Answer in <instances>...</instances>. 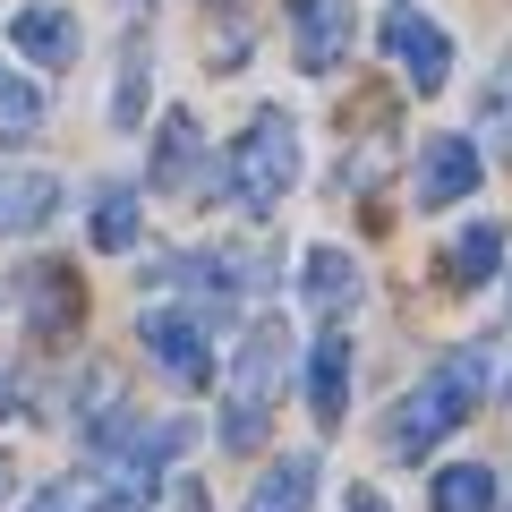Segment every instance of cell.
<instances>
[{
	"instance_id": "cell-1",
	"label": "cell",
	"mask_w": 512,
	"mask_h": 512,
	"mask_svg": "<svg viewBox=\"0 0 512 512\" xmlns=\"http://www.w3.org/2000/svg\"><path fill=\"white\" fill-rule=\"evenodd\" d=\"M495 384H504V342L478 333V342H461L444 367H427V376L402 393V410H393V427H384V453L393 461H427L470 410L495 402Z\"/></svg>"
},
{
	"instance_id": "cell-2",
	"label": "cell",
	"mask_w": 512,
	"mask_h": 512,
	"mask_svg": "<svg viewBox=\"0 0 512 512\" xmlns=\"http://www.w3.org/2000/svg\"><path fill=\"white\" fill-rule=\"evenodd\" d=\"M291 188H299V120L282 103H265L248 128H239L231 171H222V197H231L239 214H274Z\"/></svg>"
},
{
	"instance_id": "cell-3",
	"label": "cell",
	"mask_w": 512,
	"mask_h": 512,
	"mask_svg": "<svg viewBox=\"0 0 512 512\" xmlns=\"http://www.w3.org/2000/svg\"><path fill=\"white\" fill-rule=\"evenodd\" d=\"M282 325H256L231 359V384H222V444L231 453H256L265 444V419H274V384H282Z\"/></svg>"
},
{
	"instance_id": "cell-4",
	"label": "cell",
	"mask_w": 512,
	"mask_h": 512,
	"mask_svg": "<svg viewBox=\"0 0 512 512\" xmlns=\"http://www.w3.org/2000/svg\"><path fill=\"white\" fill-rule=\"evenodd\" d=\"M137 342H146V359L163 367L171 384H188V393H205V384L222 376L214 325H205L197 308H146V316H137Z\"/></svg>"
},
{
	"instance_id": "cell-5",
	"label": "cell",
	"mask_w": 512,
	"mask_h": 512,
	"mask_svg": "<svg viewBox=\"0 0 512 512\" xmlns=\"http://www.w3.org/2000/svg\"><path fill=\"white\" fill-rule=\"evenodd\" d=\"M376 43H384V60L410 77V94H444V77H453V35H444L427 9L393 0V9H384V26H376Z\"/></svg>"
},
{
	"instance_id": "cell-6",
	"label": "cell",
	"mask_w": 512,
	"mask_h": 512,
	"mask_svg": "<svg viewBox=\"0 0 512 512\" xmlns=\"http://www.w3.org/2000/svg\"><path fill=\"white\" fill-rule=\"evenodd\" d=\"M478 180H487V146L478 137H427V154H419V205L427 214H444V205H461V197H478Z\"/></svg>"
},
{
	"instance_id": "cell-7",
	"label": "cell",
	"mask_w": 512,
	"mask_h": 512,
	"mask_svg": "<svg viewBox=\"0 0 512 512\" xmlns=\"http://www.w3.org/2000/svg\"><path fill=\"white\" fill-rule=\"evenodd\" d=\"M291 52L308 77H333L350 60V0H291Z\"/></svg>"
},
{
	"instance_id": "cell-8",
	"label": "cell",
	"mask_w": 512,
	"mask_h": 512,
	"mask_svg": "<svg viewBox=\"0 0 512 512\" xmlns=\"http://www.w3.org/2000/svg\"><path fill=\"white\" fill-rule=\"evenodd\" d=\"M205 171H214V154H205L197 111H171V120L154 128V171H146V188H163V197H188Z\"/></svg>"
},
{
	"instance_id": "cell-9",
	"label": "cell",
	"mask_w": 512,
	"mask_h": 512,
	"mask_svg": "<svg viewBox=\"0 0 512 512\" xmlns=\"http://www.w3.org/2000/svg\"><path fill=\"white\" fill-rule=\"evenodd\" d=\"M9 35H18V52L35 60V69H69V60L86 52V26H77L60 0H26L18 18H9Z\"/></svg>"
},
{
	"instance_id": "cell-10",
	"label": "cell",
	"mask_w": 512,
	"mask_h": 512,
	"mask_svg": "<svg viewBox=\"0 0 512 512\" xmlns=\"http://www.w3.org/2000/svg\"><path fill=\"white\" fill-rule=\"evenodd\" d=\"M18 299H26V325H35V342H52V333L77 325V274L69 265H18Z\"/></svg>"
},
{
	"instance_id": "cell-11",
	"label": "cell",
	"mask_w": 512,
	"mask_h": 512,
	"mask_svg": "<svg viewBox=\"0 0 512 512\" xmlns=\"http://www.w3.org/2000/svg\"><path fill=\"white\" fill-rule=\"evenodd\" d=\"M308 419L325 427V436L350 419V333L308 342Z\"/></svg>"
},
{
	"instance_id": "cell-12",
	"label": "cell",
	"mask_w": 512,
	"mask_h": 512,
	"mask_svg": "<svg viewBox=\"0 0 512 512\" xmlns=\"http://www.w3.org/2000/svg\"><path fill=\"white\" fill-rule=\"evenodd\" d=\"M359 256L350 248H308L299 256V299H308L316 316H342V308H359Z\"/></svg>"
},
{
	"instance_id": "cell-13",
	"label": "cell",
	"mask_w": 512,
	"mask_h": 512,
	"mask_svg": "<svg viewBox=\"0 0 512 512\" xmlns=\"http://www.w3.org/2000/svg\"><path fill=\"white\" fill-rule=\"evenodd\" d=\"M52 214H60V180H52V171H35V163L0 171V239H26V231H43Z\"/></svg>"
},
{
	"instance_id": "cell-14",
	"label": "cell",
	"mask_w": 512,
	"mask_h": 512,
	"mask_svg": "<svg viewBox=\"0 0 512 512\" xmlns=\"http://www.w3.org/2000/svg\"><path fill=\"white\" fill-rule=\"evenodd\" d=\"M137 231H146V197L128 180H103L94 188V214H86V239L103 256H120V248H137Z\"/></svg>"
},
{
	"instance_id": "cell-15",
	"label": "cell",
	"mask_w": 512,
	"mask_h": 512,
	"mask_svg": "<svg viewBox=\"0 0 512 512\" xmlns=\"http://www.w3.org/2000/svg\"><path fill=\"white\" fill-rule=\"evenodd\" d=\"M248 512H316V453H282L248 487Z\"/></svg>"
},
{
	"instance_id": "cell-16",
	"label": "cell",
	"mask_w": 512,
	"mask_h": 512,
	"mask_svg": "<svg viewBox=\"0 0 512 512\" xmlns=\"http://www.w3.org/2000/svg\"><path fill=\"white\" fill-rule=\"evenodd\" d=\"M504 274V222H470V231L444 248V282H461V291H478V282Z\"/></svg>"
},
{
	"instance_id": "cell-17",
	"label": "cell",
	"mask_w": 512,
	"mask_h": 512,
	"mask_svg": "<svg viewBox=\"0 0 512 512\" xmlns=\"http://www.w3.org/2000/svg\"><path fill=\"white\" fill-rule=\"evenodd\" d=\"M43 86L26 69H9V60H0V146H35V128H43Z\"/></svg>"
},
{
	"instance_id": "cell-18",
	"label": "cell",
	"mask_w": 512,
	"mask_h": 512,
	"mask_svg": "<svg viewBox=\"0 0 512 512\" xmlns=\"http://www.w3.org/2000/svg\"><path fill=\"white\" fill-rule=\"evenodd\" d=\"M427 504L436 512H495V470L487 461H444L427 478Z\"/></svg>"
},
{
	"instance_id": "cell-19",
	"label": "cell",
	"mask_w": 512,
	"mask_h": 512,
	"mask_svg": "<svg viewBox=\"0 0 512 512\" xmlns=\"http://www.w3.org/2000/svg\"><path fill=\"white\" fill-rule=\"evenodd\" d=\"M146 77H154V52H146V43H128L120 77H111V128H137V120H146Z\"/></svg>"
},
{
	"instance_id": "cell-20",
	"label": "cell",
	"mask_w": 512,
	"mask_h": 512,
	"mask_svg": "<svg viewBox=\"0 0 512 512\" xmlns=\"http://www.w3.org/2000/svg\"><path fill=\"white\" fill-rule=\"evenodd\" d=\"M188 436H197V419H188V410H171V419H154V427H137V436H128V461H137V470H163V461L188 453Z\"/></svg>"
},
{
	"instance_id": "cell-21",
	"label": "cell",
	"mask_w": 512,
	"mask_h": 512,
	"mask_svg": "<svg viewBox=\"0 0 512 512\" xmlns=\"http://www.w3.org/2000/svg\"><path fill=\"white\" fill-rule=\"evenodd\" d=\"M86 512H154V470H137V461H120V470L94 487Z\"/></svg>"
},
{
	"instance_id": "cell-22",
	"label": "cell",
	"mask_w": 512,
	"mask_h": 512,
	"mask_svg": "<svg viewBox=\"0 0 512 512\" xmlns=\"http://www.w3.org/2000/svg\"><path fill=\"white\" fill-rule=\"evenodd\" d=\"M478 137H487L495 154H512V52H504V69L487 77V103H478Z\"/></svg>"
},
{
	"instance_id": "cell-23",
	"label": "cell",
	"mask_w": 512,
	"mask_h": 512,
	"mask_svg": "<svg viewBox=\"0 0 512 512\" xmlns=\"http://www.w3.org/2000/svg\"><path fill=\"white\" fill-rule=\"evenodd\" d=\"M26 512H77V487H69V478H52V487H43Z\"/></svg>"
},
{
	"instance_id": "cell-24",
	"label": "cell",
	"mask_w": 512,
	"mask_h": 512,
	"mask_svg": "<svg viewBox=\"0 0 512 512\" xmlns=\"http://www.w3.org/2000/svg\"><path fill=\"white\" fill-rule=\"evenodd\" d=\"M342 512H393V504H384L376 487H350V495H342Z\"/></svg>"
},
{
	"instance_id": "cell-25",
	"label": "cell",
	"mask_w": 512,
	"mask_h": 512,
	"mask_svg": "<svg viewBox=\"0 0 512 512\" xmlns=\"http://www.w3.org/2000/svg\"><path fill=\"white\" fill-rule=\"evenodd\" d=\"M9 495H18V461H0V504H9Z\"/></svg>"
},
{
	"instance_id": "cell-26",
	"label": "cell",
	"mask_w": 512,
	"mask_h": 512,
	"mask_svg": "<svg viewBox=\"0 0 512 512\" xmlns=\"http://www.w3.org/2000/svg\"><path fill=\"white\" fill-rule=\"evenodd\" d=\"M180 512H205V495H197V487H188V495H180Z\"/></svg>"
},
{
	"instance_id": "cell-27",
	"label": "cell",
	"mask_w": 512,
	"mask_h": 512,
	"mask_svg": "<svg viewBox=\"0 0 512 512\" xmlns=\"http://www.w3.org/2000/svg\"><path fill=\"white\" fill-rule=\"evenodd\" d=\"M0 419H9V367H0Z\"/></svg>"
},
{
	"instance_id": "cell-28",
	"label": "cell",
	"mask_w": 512,
	"mask_h": 512,
	"mask_svg": "<svg viewBox=\"0 0 512 512\" xmlns=\"http://www.w3.org/2000/svg\"><path fill=\"white\" fill-rule=\"evenodd\" d=\"M128 9H154V0H128Z\"/></svg>"
}]
</instances>
